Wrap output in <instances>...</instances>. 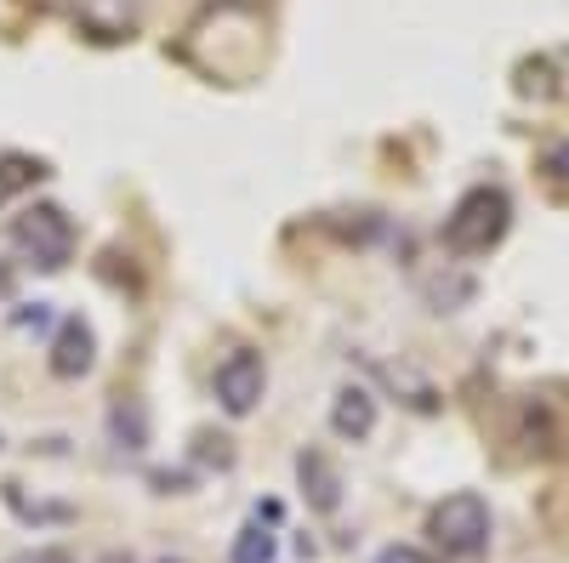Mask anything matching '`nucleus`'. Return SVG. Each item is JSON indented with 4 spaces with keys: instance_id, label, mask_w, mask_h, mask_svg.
Instances as JSON below:
<instances>
[{
    "instance_id": "1",
    "label": "nucleus",
    "mask_w": 569,
    "mask_h": 563,
    "mask_svg": "<svg viewBox=\"0 0 569 563\" xmlns=\"http://www.w3.org/2000/svg\"><path fill=\"white\" fill-rule=\"evenodd\" d=\"M507 228H512L507 188L479 182V188H467V194L450 205V217H445V245H450L456 257H485L490 245H501Z\"/></svg>"
},
{
    "instance_id": "2",
    "label": "nucleus",
    "mask_w": 569,
    "mask_h": 563,
    "mask_svg": "<svg viewBox=\"0 0 569 563\" xmlns=\"http://www.w3.org/2000/svg\"><path fill=\"white\" fill-rule=\"evenodd\" d=\"M427 535H433V546L456 563L485 557V546H490V501L479 490L445 495L433 512H427Z\"/></svg>"
},
{
    "instance_id": "3",
    "label": "nucleus",
    "mask_w": 569,
    "mask_h": 563,
    "mask_svg": "<svg viewBox=\"0 0 569 563\" xmlns=\"http://www.w3.org/2000/svg\"><path fill=\"white\" fill-rule=\"evenodd\" d=\"M12 245H18V257L34 262L40 273H58V268H69V257H74V222H69L63 205L34 200V205L12 222Z\"/></svg>"
},
{
    "instance_id": "4",
    "label": "nucleus",
    "mask_w": 569,
    "mask_h": 563,
    "mask_svg": "<svg viewBox=\"0 0 569 563\" xmlns=\"http://www.w3.org/2000/svg\"><path fill=\"white\" fill-rule=\"evenodd\" d=\"M262 393H268V364H262V353L233 348V353L217 364V404H222L228 415H251V410L262 404Z\"/></svg>"
},
{
    "instance_id": "5",
    "label": "nucleus",
    "mask_w": 569,
    "mask_h": 563,
    "mask_svg": "<svg viewBox=\"0 0 569 563\" xmlns=\"http://www.w3.org/2000/svg\"><path fill=\"white\" fill-rule=\"evenodd\" d=\"M74 18L91 40H131L142 23V0H74Z\"/></svg>"
},
{
    "instance_id": "6",
    "label": "nucleus",
    "mask_w": 569,
    "mask_h": 563,
    "mask_svg": "<svg viewBox=\"0 0 569 563\" xmlns=\"http://www.w3.org/2000/svg\"><path fill=\"white\" fill-rule=\"evenodd\" d=\"M91 364H98V336H91V324L86 319H63L58 336H52V375L74 382V375H86Z\"/></svg>"
},
{
    "instance_id": "7",
    "label": "nucleus",
    "mask_w": 569,
    "mask_h": 563,
    "mask_svg": "<svg viewBox=\"0 0 569 563\" xmlns=\"http://www.w3.org/2000/svg\"><path fill=\"white\" fill-rule=\"evenodd\" d=\"M297 479H302V495L313 512H337L342 506V473L330 466L325 450H302L297 455Z\"/></svg>"
},
{
    "instance_id": "8",
    "label": "nucleus",
    "mask_w": 569,
    "mask_h": 563,
    "mask_svg": "<svg viewBox=\"0 0 569 563\" xmlns=\"http://www.w3.org/2000/svg\"><path fill=\"white\" fill-rule=\"evenodd\" d=\"M330 433L348 439V444H365L376 433V399L365 388H342L337 404H330Z\"/></svg>"
},
{
    "instance_id": "9",
    "label": "nucleus",
    "mask_w": 569,
    "mask_h": 563,
    "mask_svg": "<svg viewBox=\"0 0 569 563\" xmlns=\"http://www.w3.org/2000/svg\"><path fill=\"white\" fill-rule=\"evenodd\" d=\"M109 433H114L120 450H142V444H149V410H142L137 399H120L109 410Z\"/></svg>"
},
{
    "instance_id": "10",
    "label": "nucleus",
    "mask_w": 569,
    "mask_h": 563,
    "mask_svg": "<svg viewBox=\"0 0 569 563\" xmlns=\"http://www.w3.org/2000/svg\"><path fill=\"white\" fill-rule=\"evenodd\" d=\"M233 563H273V530H262V519L233 535Z\"/></svg>"
},
{
    "instance_id": "11",
    "label": "nucleus",
    "mask_w": 569,
    "mask_h": 563,
    "mask_svg": "<svg viewBox=\"0 0 569 563\" xmlns=\"http://www.w3.org/2000/svg\"><path fill=\"white\" fill-rule=\"evenodd\" d=\"M541 171H547L552 182H569V137H563V143H552V149H547Z\"/></svg>"
},
{
    "instance_id": "12",
    "label": "nucleus",
    "mask_w": 569,
    "mask_h": 563,
    "mask_svg": "<svg viewBox=\"0 0 569 563\" xmlns=\"http://www.w3.org/2000/svg\"><path fill=\"white\" fill-rule=\"evenodd\" d=\"M376 563H439V557L421 552V546H382V552H376Z\"/></svg>"
},
{
    "instance_id": "13",
    "label": "nucleus",
    "mask_w": 569,
    "mask_h": 563,
    "mask_svg": "<svg viewBox=\"0 0 569 563\" xmlns=\"http://www.w3.org/2000/svg\"><path fill=\"white\" fill-rule=\"evenodd\" d=\"M23 563H74V557H69L63 546H40V552H29Z\"/></svg>"
},
{
    "instance_id": "14",
    "label": "nucleus",
    "mask_w": 569,
    "mask_h": 563,
    "mask_svg": "<svg viewBox=\"0 0 569 563\" xmlns=\"http://www.w3.org/2000/svg\"><path fill=\"white\" fill-rule=\"evenodd\" d=\"M103 563H131V552H109V557H103Z\"/></svg>"
},
{
    "instance_id": "15",
    "label": "nucleus",
    "mask_w": 569,
    "mask_h": 563,
    "mask_svg": "<svg viewBox=\"0 0 569 563\" xmlns=\"http://www.w3.org/2000/svg\"><path fill=\"white\" fill-rule=\"evenodd\" d=\"M154 563H188V557H154Z\"/></svg>"
}]
</instances>
